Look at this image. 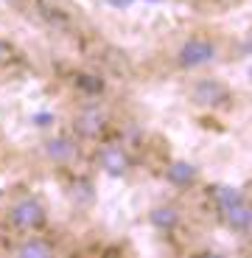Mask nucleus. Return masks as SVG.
Returning <instances> with one entry per match:
<instances>
[{"label":"nucleus","instance_id":"obj_1","mask_svg":"<svg viewBox=\"0 0 252 258\" xmlns=\"http://www.w3.org/2000/svg\"><path fill=\"white\" fill-rule=\"evenodd\" d=\"M219 59V42L207 34H191L177 51V64L182 71H202Z\"/></svg>","mask_w":252,"mask_h":258},{"label":"nucleus","instance_id":"obj_2","mask_svg":"<svg viewBox=\"0 0 252 258\" xmlns=\"http://www.w3.org/2000/svg\"><path fill=\"white\" fill-rule=\"evenodd\" d=\"M45 219H48V211L37 197H20L9 205V222L20 233H37L45 225Z\"/></svg>","mask_w":252,"mask_h":258},{"label":"nucleus","instance_id":"obj_3","mask_svg":"<svg viewBox=\"0 0 252 258\" xmlns=\"http://www.w3.org/2000/svg\"><path fill=\"white\" fill-rule=\"evenodd\" d=\"M221 213H224L227 225L238 233L252 230V208L246 205V200L235 191H224L221 194Z\"/></svg>","mask_w":252,"mask_h":258},{"label":"nucleus","instance_id":"obj_4","mask_svg":"<svg viewBox=\"0 0 252 258\" xmlns=\"http://www.w3.org/2000/svg\"><path fill=\"white\" fill-rule=\"evenodd\" d=\"M98 166H101L104 174L110 177H123L126 171H129V155H126V149L123 146H115V143H110V146H104L101 152H98Z\"/></svg>","mask_w":252,"mask_h":258},{"label":"nucleus","instance_id":"obj_5","mask_svg":"<svg viewBox=\"0 0 252 258\" xmlns=\"http://www.w3.org/2000/svg\"><path fill=\"white\" fill-rule=\"evenodd\" d=\"M104 123H107V115H104L98 107H84V110L76 112V118H73V129H76L81 138H98L104 132Z\"/></svg>","mask_w":252,"mask_h":258},{"label":"nucleus","instance_id":"obj_6","mask_svg":"<svg viewBox=\"0 0 252 258\" xmlns=\"http://www.w3.org/2000/svg\"><path fill=\"white\" fill-rule=\"evenodd\" d=\"M53 252V244L45 241L42 236H34V233H26L23 239L14 244V255L20 258H45Z\"/></svg>","mask_w":252,"mask_h":258},{"label":"nucleus","instance_id":"obj_7","mask_svg":"<svg viewBox=\"0 0 252 258\" xmlns=\"http://www.w3.org/2000/svg\"><path fill=\"white\" fill-rule=\"evenodd\" d=\"M42 149H45L48 160H53V163H70L73 157H76V143H73L67 135L51 138V141H45Z\"/></svg>","mask_w":252,"mask_h":258},{"label":"nucleus","instance_id":"obj_8","mask_svg":"<svg viewBox=\"0 0 252 258\" xmlns=\"http://www.w3.org/2000/svg\"><path fill=\"white\" fill-rule=\"evenodd\" d=\"M194 98L199 104H219V101L227 98V90L216 82V79H202V82L194 87Z\"/></svg>","mask_w":252,"mask_h":258},{"label":"nucleus","instance_id":"obj_9","mask_svg":"<svg viewBox=\"0 0 252 258\" xmlns=\"http://www.w3.org/2000/svg\"><path fill=\"white\" fill-rule=\"evenodd\" d=\"M177 219H180V216H177V211L171 205L168 208H154V213H151V222H154L157 227H174Z\"/></svg>","mask_w":252,"mask_h":258},{"label":"nucleus","instance_id":"obj_10","mask_svg":"<svg viewBox=\"0 0 252 258\" xmlns=\"http://www.w3.org/2000/svg\"><path fill=\"white\" fill-rule=\"evenodd\" d=\"M12 59V45H9L6 39H0V64H6Z\"/></svg>","mask_w":252,"mask_h":258},{"label":"nucleus","instance_id":"obj_11","mask_svg":"<svg viewBox=\"0 0 252 258\" xmlns=\"http://www.w3.org/2000/svg\"><path fill=\"white\" fill-rule=\"evenodd\" d=\"M3 3H9V6H20L23 0H3Z\"/></svg>","mask_w":252,"mask_h":258}]
</instances>
